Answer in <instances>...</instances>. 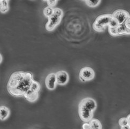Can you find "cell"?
I'll return each mask as SVG.
<instances>
[{"label":"cell","instance_id":"obj_13","mask_svg":"<svg viewBox=\"0 0 130 129\" xmlns=\"http://www.w3.org/2000/svg\"><path fill=\"white\" fill-rule=\"evenodd\" d=\"M88 123L91 127L94 129H102L101 123L98 119L92 118Z\"/></svg>","mask_w":130,"mask_h":129},{"label":"cell","instance_id":"obj_12","mask_svg":"<svg viewBox=\"0 0 130 129\" xmlns=\"http://www.w3.org/2000/svg\"><path fill=\"white\" fill-rule=\"evenodd\" d=\"M116 31L117 33V35L121 36L123 35V34H127V35H129L130 31L129 29L126 28V27L125 26L124 23L119 24V25L116 28Z\"/></svg>","mask_w":130,"mask_h":129},{"label":"cell","instance_id":"obj_20","mask_svg":"<svg viewBox=\"0 0 130 129\" xmlns=\"http://www.w3.org/2000/svg\"><path fill=\"white\" fill-rule=\"evenodd\" d=\"M46 2L48 4V7L53 8L54 6H56L58 1H49V0H48V1H46Z\"/></svg>","mask_w":130,"mask_h":129},{"label":"cell","instance_id":"obj_4","mask_svg":"<svg viewBox=\"0 0 130 129\" xmlns=\"http://www.w3.org/2000/svg\"><path fill=\"white\" fill-rule=\"evenodd\" d=\"M95 77V72L91 67H84L79 72V79L83 82L92 80Z\"/></svg>","mask_w":130,"mask_h":129},{"label":"cell","instance_id":"obj_5","mask_svg":"<svg viewBox=\"0 0 130 129\" xmlns=\"http://www.w3.org/2000/svg\"><path fill=\"white\" fill-rule=\"evenodd\" d=\"M78 113L81 120L85 123H88L93 117L94 112L90 111L88 109L79 104Z\"/></svg>","mask_w":130,"mask_h":129},{"label":"cell","instance_id":"obj_15","mask_svg":"<svg viewBox=\"0 0 130 129\" xmlns=\"http://www.w3.org/2000/svg\"><path fill=\"white\" fill-rule=\"evenodd\" d=\"M41 89V85L40 83H39L38 82L33 80L31 83V87H30V89L31 90L36 92H38L39 93V92L40 91Z\"/></svg>","mask_w":130,"mask_h":129},{"label":"cell","instance_id":"obj_19","mask_svg":"<svg viewBox=\"0 0 130 129\" xmlns=\"http://www.w3.org/2000/svg\"><path fill=\"white\" fill-rule=\"evenodd\" d=\"M118 123H119V125H120V126H121V127L124 126H126V125H128V122H127L126 117H122L121 118H120L119 120Z\"/></svg>","mask_w":130,"mask_h":129},{"label":"cell","instance_id":"obj_7","mask_svg":"<svg viewBox=\"0 0 130 129\" xmlns=\"http://www.w3.org/2000/svg\"><path fill=\"white\" fill-rule=\"evenodd\" d=\"M45 85L50 91H53L57 86V80L55 73H49L45 79Z\"/></svg>","mask_w":130,"mask_h":129},{"label":"cell","instance_id":"obj_8","mask_svg":"<svg viewBox=\"0 0 130 129\" xmlns=\"http://www.w3.org/2000/svg\"><path fill=\"white\" fill-rule=\"evenodd\" d=\"M79 104L93 112L97 108L96 101L93 98L90 97H87L83 99Z\"/></svg>","mask_w":130,"mask_h":129},{"label":"cell","instance_id":"obj_14","mask_svg":"<svg viewBox=\"0 0 130 129\" xmlns=\"http://www.w3.org/2000/svg\"><path fill=\"white\" fill-rule=\"evenodd\" d=\"M9 1H0V12L3 14H5L9 11Z\"/></svg>","mask_w":130,"mask_h":129},{"label":"cell","instance_id":"obj_23","mask_svg":"<svg viewBox=\"0 0 130 129\" xmlns=\"http://www.w3.org/2000/svg\"><path fill=\"white\" fill-rule=\"evenodd\" d=\"M121 129H130V127L129 125H126L121 127Z\"/></svg>","mask_w":130,"mask_h":129},{"label":"cell","instance_id":"obj_1","mask_svg":"<svg viewBox=\"0 0 130 129\" xmlns=\"http://www.w3.org/2000/svg\"><path fill=\"white\" fill-rule=\"evenodd\" d=\"M33 80L31 73L22 71L14 72L11 74L8 83V92L14 96H24L30 89Z\"/></svg>","mask_w":130,"mask_h":129},{"label":"cell","instance_id":"obj_6","mask_svg":"<svg viewBox=\"0 0 130 129\" xmlns=\"http://www.w3.org/2000/svg\"><path fill=\"white\" fill-rule=\"evenodd\" d=\"M112 16L118 22L119 25L123 24L129 17V13L123 9H118L112 14Z\"/></svg>","mask_w":130,"mask_h":129},{"label":"cell","instance_id":"obj_9","mask_svg":"<svg viewBox=\"0 0 130 129\" xmlns=\"http://www.w3.org/2000/svg\"><path fill=\"white\" fill-rule=\"evenodd\" d=\"M57 84L61 86L67 85L69 80L68 73L65 71H59L56 73Z\"/></svg>","mask_w":130,"mask_h":129},{"label":"cell","instance_id":"obj_17","mask_svg":"<svg viewBox=\"0 0 130 129\" xmlns=\"http://www.w3.org/2000/svg\"><path fill=\"white\" fill-rule=\"evenodd\" d=\"M84 2L86 3V5L88 7L94 8L98 7L101 2V1H100H100H90V0H87V1H85Z\"/></svg>","mask_w":130,"mask_h":129},{"label":"cell","instance_id":"obj_16","mask_svg":"<svg viewBox=\"0 0 130 129\" xmlns=\"http://www.w3.org/2000/svg\"><path fill=\"white\" fill-rule=\"evenodd\" d=\"M54 9L53 8L47 6L43 9V14L47 18H49L50 16H51L53 12H54Z\"/></svg>","mask_w":130,"mask_h":129},{"label":"cell","instance_id":"obj_24","mask_svg":"<svg viewBox=\"0 0 130 129\" xmlns=\"http://www.w3.org/2000/svg\"><path fill=\"white\" fill-rule=\"evenodd\" d=\"M2 59H3V58H2V54L0 53V63H1V62H2Z\"/></svg>","mask_w":130,"mask_h":129},{"label":"cell","instance_id":"obj_3","mask_svg":"<svg viewBox=\"0 0 130 129\" xmlns=\"http://www.w3.org/2000/svg\"><path fill=\"white\" fill-rule=\"evenodd\" d=\"M112 14H106L101 15L96 17L93 24V28L96 32H102L109 25Z\"/></svg>","mask_w":130,"mask_h":129},{"label":"cell","instance_id":"obj_22","mask_svg":"<svg viewBox=\"0 0 130 129\" xmlns=\"http://www.w3.org/2000/svg\"><path fill=\"white\" fill-rule=\"evenodd\" d=\"M83 129H94L90 126L88 123H85L83 125Z\"/></svg>","mask_w":130,"mask_h":129},{"label":"cell","instance_id":"obj_18","mask_svg":"<svg viewBox=\"0 0 130 129\" xmlns=\"http://www.w3.org/2000/svg\"><path fill=\"white\" fill-rule=\"evenodd\" d=\"M118 25H119V24H118V22L112 16V17L110 19V20L108 27L111 28H116Z\"/></svg>","mask_w":130,"mask_h":129},{"label":"cell","instance_id":"obj_2","mask_svg":"<svg viewBox=\"0 0 130 129\" xmlns=\"http://www.w3.org/2000/svg\"><path fill=\"white\" fill-rule=\"evenodd\" d=\"M63 16V11L59 8H55L54 12L51 16L48 18V21L46 24V29L48 31H52L61 23Z\"/></svg>","mask_w":130,"mask_h":129},{"label":"cell","instance_id":"obj_10","mask_svg":"<svg viewBox=\"0 0 130 129\" xmlns=\"http://www.w3.org/2000/svg\"><path fill=\"white\" fill-rule=\"evenodd\" d=\"M24 96L27 101L30 102H34L36 101L39 98V93L34 92L31 89L29 90L24 94Z\"/></svg>","mask_w":130,"mask_h":129},{"label":"cell","instance_id":"obj_11","mask_svg":"<svg viewBox=\"0 0 130 129\" xmlns=\"http://www.w3.org/2000/svg\"><path fill=\"white\" fill-rule=\"evenodd\" d=\"M10 111L9 109L4 106H0V120L4 121L9 117Z\"/></svg>","mask_w":130,"mask_h":129},{"label":"cell","instance_id":"obj_21","mask_svg":"<svg viewBox=\"0 0 130 129\" xmlns=\"http://www.w3.org/2000/svg\"><path fill=\"white\" fill-rule=\"evenodd\" d=\"M129 22H130V17H128L125 22H124L125 26L126 27V28H127L128 29L130 30V26H129Z\"/></svg>","mask_w":130,"mask_h":129}]
</instances>
